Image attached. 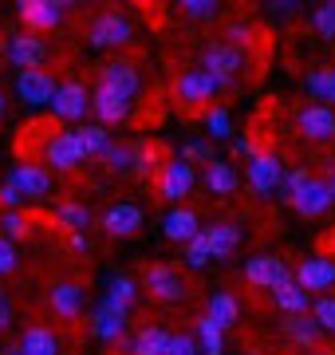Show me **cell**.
Returning a JSON list of instances; mask_svg holds the SVG:
<instances>
[{
  "label": "cell",
  "mask_w": 335,
  "mask_h": 355,
  "mask_svg": "<svg viewBox=\"0 0 335 355\" xmlns=\"http://www.w3.org/2000/svg\"><path fill=\"white\" fill-rule=\"evenodd\" d=\"M280 198L300 217H323L332 209V190H327V182L323 178H311L308 170H284V182H280Z\"/></svg>",
  "instance_id": "6da1fadb"
},
{
  "label": "cell",
  "mask_w": 335,
  "mask_h": 355,
  "mask_svg": "<svg viewBox=\"0 0 335 355\" xmlns=\"http://www.w3.org/2000/svg\"><path fill=\"white\" fill-rule=\"evenodd\" d=\"M245 64H248L245 48H233V44H209L201 51V71H209L221 83H233V79L245 71Z\"/></svg>",
  "instance_id": "7a4b0ae2"
},
{
  "label": "cell",
  "mask_w": 335,
  "mask_h": 355,
  "mask_svg": "<svg viewBox=\"0 0 335 355\" xmlns=\"http://www.w3.org/2000/svg\"><path fill=\"white\" fill-rule=\"evenodd\" d=\"M4 182H8L24 202H39V198L52 193V174H48V166H39V162H16Z\"/></svg>",
  "instance_id": "3957f363"
},
{
  "label": "cell",
  "mask_w": 335,
  "mask_h": 355,
  "mask_svg": "<svg viewBox=\"0 0 335 355\" xmlns=\"http://www.w3.org/2000/svg\"><path fill=\"white\" fill-rule=\"evenodd\" d=\"M142 288L150 292L154 300H166V304L190 296L185 280L178 277V268H174V265H146V272H142Z\"/></svg>",
  "instance_id": "277c9868"
},
{
  "label": "cell",
  "mask_w": 335,
  "mask_h": 355,
  "mask_svg": "<svg viewBox=\"0 0 335 355\" xmlns=\"http://www.w3.org/2000/svg\"><path fill=\"white\" fill-rule=\"evenodd\" d=\"M52 114L55 119H64V123H79L83 114L91 111V91L79 83V79H67V83H60L52 95Z\"/></svg>",
  "instance_id": "5b68a950"
},
{
  "label": "cell",
  "mask_w": 335,
  "mask_h": 355,
  "mask_svg": "<svg viewBox=\"0 0 335 355\" xmlns=\"http://www.w3.org/2000/svg\"><path fill=\"white\" fill-rule=\"evenodd\" d=\"M134 40V24L123 12H99L91 20V44L95 48H123Z\"/></svg>",
  "instance_id": "8992f818"
},
{
  "label": "cell",
  "mask_w": 335,
  "mask_h": 355,
  "mask_svg": "<svg viewBox=\"0 0 335 355\" xmlns=\"http://www.w3.org/2000/svg\"><path fill=\"white\" fill-rule=\"evenodd\" d=\"M130 103H134L130 95L107 87V83H95V91H91V111H95V119H99V127L127 123L130 119Z\"/></svg>",
  "instance_id": "52a82bcc"
},
{
  "label": "cell",
  "mask_w": 335,
  "mask_h": 355,
  "mask_svg": "<svg viewBox=\"0 0 335 355\" xmlns=\"http://www.w3.org/2000/svg\"><path fill=\"white\" fill-rule=\"evenodd\" d=\"M225 87H229V83L213 79L209 71H181L178 83H174V95H178V103H185V107H201V103H209Z\"/></svg>",
  "instance_id": "ba28073f"
},
{
  "label": "cell",
  "mask_w": 335,
  "mask_h": 355,
  "mask_svg": "<svg viewBox=\"0 0 335 355\" xmlns=\"http://www.w3.org/2000/svg\"><path fill=\"white\" fill-rule=\"evenodd\" d=\"M280 182H284V162L276 158V154L257 150L253 158H248V190H253V193L280 190Z\"/></svg>",
  "instance_id": "9c48e42d"
},
{
  "label": "cell",
  "mask_w": 335,
  "mask_h": 355,
  "mask_svg": "<svg viewBox=\"0 0 335 355\" xmlns=\"http://www.w3.org/2000/svg\"><path fill=\"white\" fill-rule=\"evenodd\" d=\"M296 127L311 142H332L335 139V111L323 107V103H308V107L296 111Z\"/></svg>",
  "instance_id": "30bf717a"
},
{
  "label": "cell",
  "mask_w": 335,
  "mask_h": 355,
  "mask_svg": "<svg viewBox=\"0 0 335 355\" xmlns=\"http://www.w3.org/2000/svg\"><path fill=\"white\" fill-rule=\"evenodd\" d=\"M194 182H197L194 166H185L181 158H174V162H166L162 170H158V190H162V198L174 202V205H178L181 198H190Z\"/></svg>",
  "instance_id": "8fae6325"
},
{
  "label": "cell",
  "mask_w": 335,
  "mask_h": 355,
  "mask_svg": "<svg viewBox=\"0 0 335 355\" xmlns=\"http://www.w3.org/2000/svg\"><path fill=\"white\" fill-rule=\"evenodd\" d=\"M64 8L67 4H60V0H20L16 16L24 20L28 32H48V28H55L64 20Z\"/></svg>",
  "instance_id": "7c38bea8"
},
{
  "label": "cell",
  "mask_w": 335,
  "mask_h": 355,
  "mask_svg": "<svg viewBox=\"0 0 335 355\" xmlns=\"http://www.w3.org/2000/svg\"><path fill=\"white\" fill-rule=\"evenodd\" d=\"M55 76L52 71H44V67H36V71H20L16 76V95L28 103V107H48L55 95Z\"/></svg>",
  "instance_id": "4fadbf2b"
},
{
  "label": "cell",
  "mask_w": 335,
  "mask_h": 355,
  "mask_svg": "<svg viewBox=\"0 0 335 355\" xmlns=\"http://www.w3.org/2000/svg\"><path fill=\"white\" fill-rule=\"evenodd\" d=\"M83 162V146H79L75 130H60L48 139L44 146V166H55V170H75Z\"/></svg>",
  "instance_id": "5bb4252c"
},
{
  "label": "cell",
  "mask_w": 335,
  "mask_h": 355,
  "mask_svg": "<svg viewBox=\"0 0 335 355\" xmlns=\"http://www.w3.org/2000/svg\"><path fill=\"white\" fill-rule=\"evenodd\" d=\"M8 60H12L16 71H36V67H44V60H48V48H44L39 36L20 32V36L8 40Z\"/></svg>",
  "instance_id": "9a60e30c"
},
{
  "label": "cell",
  "mask_w": 335,
  "mask_h": 355,
  "mask_svg": "<svg viewBox=\"0 0 335 355\" xmlns=\"http://www.w3.org/2000/svg\"><path fill=\"white\" fill-rule=\"evenodd\" d=\"M245 280L248 284H257V288H276L284 280H292L288 265H284L280 257H248L245 261Z\"/></svg>",
  "instance_id": "2e32d148"
},
{
  "label": "cell",
  "mask_w": 335,
  "mask_h": 355,
  "mask_svg": "<svg viewBox=\"0 0 335 355\" xmlns=\"http://www.w3.org/2000/svg\"><path fill=\"white\" fill-rule=\"evenodd\" d=\"M201 241H206L209 261H225V257L237 253V245H241V229L233 225V221H217V225L201 229Z\"/></svg>",
  "instance_id": "e0dca14e"
},
{
  "label": "cell",
  "mask_w": 335,
  "mask_h": 355,
  "mask_svg": "<svg viewBox=\"0 0 335 355\" xmlns=\"http://www.w3.org/2000/svg\"><path fill=\"white\" fill-rule=\"evenodd\" d=\"M91 331L103 343H127V312H115L99 300L95 312H91Z\"/></svg>",
  "instance_id": "ac0fdd59"
},
{
  "label": "cell",
  "mask_w": 335,
  "mask_h": 355,
  "mask_svg": "<svg viewBox=\"0 0 335 355\" xmlns=\"http://www.w3.org/2000/svg\"><path fill=\"white\" fill-rule=\"evenodd\" d=\"M304 292H323L335 284V261H323V257H311V261H300L296 277H292Z\"/></svg>",
  "instance_id": "d6986e66"
},
{
  "label": "cell",
  "mask_w": 335,
  "mask_h": 355,
  "mask_svg": "<svg viewBox=\"0 0 335 355\" xmlns=\"http://www.w3.org/2000/svg\"><path fill=\"white\" fill-rule=\"evenodd\" d=\"M201 182H206V190L213 193V198H229V193H237V186H241V174H237V166L233 162L213 158V162H206Z\"/></svg>",
  "instance_id": "ffe728a7"
},
{
  "label": "cell",
  "mask_w": 335,
  "mask_h": 355,
  "mask_svg": "<svg viewBox=\"0 0 335 355\" xmlns=\"http://www.w3.org/2000/svg\"><path fill=\"white\" fill-rule=\"evenodd\" d=\"M138 225H142V209L134 202H118L103 214V229L111 237H134Z\"/></svg>",
  "instance_id": "44dd1931"
},
{
  "label": "cell",
  "mask_w": 335,
  "mask_h": 355,
  "mask_svg": "<svg viewBox=\"0 0 335 355\" xmlns=\"http://www.w3.org/2000/svg\"><path fill=\"white\" fill-rule=\"evenodd\" d=\"M162 233H166L170 241L185 245V241H194L197 233H201V221H197V214L190 209V205H174V209L166 214V221H162Z\"/></svg>",
  "instance_id": "7402d4cb"
},
{
  "label": "cell",
  "mask_w": 335,
  "mask_h": 355,
  "mask_svg": "<svg viewBox=\"0 0 335 355\" xmlns=\"http://www.w3.org/2000/svg\"><path fill=\"white\" fill-rule=\"evenodd\" d=\"M99 83H107V87L123 91V95H138V71H134V64H123V60H111V64L99 67Z\"/></svg>",
  "instance_id": "603a6c76"
},
{
  "label": "cell",
  "mask_w": 335,
  "mask_h": 355,
  "mask_svg": "<svg viewBox=\"0 0 335 355\" xmlns=\"http://www.w3.org/2000/svg\"><path fill=\"white\" fill-rule=\"evenodd\" d=\"M272 300H276V308H280V312H288V316H304V312L311 308V296L300 288L296 280H284V284H276V288H272Z\"/></svg>",
  "instance_id": "cb8c5ba5"
},
{
  "label": "cell",
  "mask_w": 335,
  "mask_h": 355,
  "mask_svg": "<svg viewBox=\"0 0 335 355\" xmlns=\"http://www.w3.org/2000/svg\"><path fill=\"white\" fill-rule=\"evenodd\" d=\"M16 347H20V355H60V340H55V331L44 328V324L28 328Z\"/></svg>",
  "instance_id": "d4e9b609"
},
{
  "label": "cell",
  "mask_w": 335,
  "mask_h": 355,
  "mask_svg": "<svg viewBox=\"0 0 335 355\" xmlns=\"http://www.w3.org/2000/svg\"><path fill=\"white\" fill-rule=\"evenodd\" d=\"M134 296H138V284H134L130 277H123V272H115V277L107 280L103 304H107V308H115V312H130Z\"/></svg>",
  "instance_id": "484cf974"
},
{
  "label": "cell",
  "mask_w": 335,
  "mask_h": 355,
  "mask_svg": "<svg viewBox=\"0 0 335 355\" xmlns=\"http://www.w3.org/2000/svg\"><path fill=\"white\" fill-rule=\"evenodd\" d=\"M52 312L55 316H64V320H75L79 312H83V288L71 284V280L55 284L52 288Z\"/></svg>",
  "instance_id": "4316f807"
},
{
  "label": "cell",
  "mask_w": 335,
  "mask_h": 355,
  "mask_svg": "<svg viewBox=\"0 0 335 355\" xmlns=\"http://www.w3.org/2000/svg\"><path fill=\"white\" fill-rule=\"evenodd\" d=\"M213 324H217L221 331H229L233 324H237V316H241V304L233 300V292H225V288H217L213 296H209V312H206Z\"/></svg>",
  "instance_id": "83f0119b"
},
{
  "label": "cell",
  "mask_w": 335,
  "mask_h": 355,
  "mask_svg": "<svg viewBox=\"0 0 335 355\" xmlns=\"http://www.w3.org/2000/svg\"><path fill=\"white\" fill-rule=\"evenodd\" d=\"M166 340H170V331L146 324L134 340H127V352L130 355H162V352H166Z\"/></svg>",
  "instance_id": "f1b7e54d"
},
{
  "label": "cell",
  "mask_w": 335,
  "mask_h": 355,
  "mask_svg": "<svg viewBox=\"0 0 335 355\" xmlns=\"http://www.w3.org/2000/svg\"><path fill=\"white\" fill-rule=\"evenodd\" d=\"M284 336L292 343H300V347H320V324L304 312V316H288V324H284Z\"/></svg>",
  "instance_id": "f546056e"
},
{
  "label": "cell",
  "mask_w": 335,
  "mask_h": 355,
  "mask_svg": "<svg viewBox=\"0 0 335 355\" xmlns=\"http://www.w3.org/2000/svg\"><path fill=\"white\" fill-rule=\"evenodd\" d=\"M197 347H201V355H225V331L213 324L209 316L197 320Z\"/></svg>",
  "instance_id": "4dcf8cb0"
},
{
  "label": "cell",
  "mask_w": 335,
  "mask_h": 355,
  "mask_svg": "<svg viewBox=\"0 0 335 355\" xmlns=\"http://www.w3.org/2000/svg\"><path fill=\"white\" fill-rule=\"evenodd\" d=\"M55 221H60L67 233H83V229L91 225V209H87V205H79V202H60Z\"/></svg>",
  "instance_id": "1f68e13d"
},
{
  "label": "cell",
  "mask_w": 335,
  "mask_h": 355,
  "mask_svg": "<svg viewBox=\"0 0 335 355\" xmlns=\"http://www.w3.org/2000/svg\"><path fill=\"white\" fill-rule=\"evenodd\" d=\"M103 158H107V166H111L115 174H134L138 146H134V142H123V146H118V142H111V146L103 150Z\"/></svg>",
  "instance_id": "d6a6232c"
},
{
  "label": "cell",
  "mask_w": 335,
  "mask_h": 355,
  "mask_svg": "<svg viewBox=\"0 0 335 355\" xmlns=\"http://www.w3.org/2000/svg\"><path fill=\"white\" fill-rule=\"evenodd\" d=\"M304 83H308V91L323 103V107L335 103V67H316V71H308Z\"/></svg>",
  "instance_id": "836d02e7"
},
{
  "label": "cell",
  "mask_w": 335,
  "mask_h": 355,
  "mask_svg": "<svg viewBox=\"0 0 335 355\" xmlns=\"http://www.w3.org/2000/svg\"><path fill=\"white\" fill-rule=\"evenodd\" d=\"M75 139H79V146H83V158L87 154H103L107 146H111V135H107V127H75Z\"/></svg>",
  "instance_id": "e575fe53"
},
{
  "label": "cell",
  "mask_w": 335,
  "mask_h": 355,
  "mask_svg": "<svg viewBox=\"0 0 335 355\" xmlns=\"http://www.w3.org/2000/svg\"><path fill=\"white\" fill-rule=\"evenodd\" d=\"M206 130H209V139H229L233 135V119L225 107H209L206 111Z\"/></svg>",
  "instance_id": "d590c367"
},
{
  "label": "cell",
  "mask_w": 335,
  "mask_h": 355,
  "mask_svg": "<svg viewBox=\"0 0 335 355\" xmlns=\"http://www.w3.org/2000/svg\"><path fill=\"white\" fill-rule=\"evenodd\" d=\"M0 229H4V241H20V237H28V217L20 209H4Z\"/></svg>",
  "instance_id": "8d00e7d4"
},
{
  "label": "cell",
  "mask_w": 335,
  "mask_h": 355,
  "mask_svg": "<svg viewBox=\"0 0 335 355\" xmlns=\"http://www.w3.org/2000/svg\"><path fill=\"white\" fill-rule=\"evenodd\" d=\"M178 8L185 20H213L217 16V0H181Z\"/></svg>",
  "instance_id": "74e56055"
},
{
  "label": "cell",
  "mask_w": 335,
  "mask_h": 355,
  "mask_svg": "<svg viewBox=\"0 0 335 355\" xmlns=\"http://www.w3.org/2000/svg\"><path fill=\"white\" fill-rule=\"evenodd\" d=\"M311 28H316L323 40H335V0L332 4H320V8L311 12Z\"/></svg>",
  "instance_id": "f35d334b"
},
{
  "label": "cell",
  "mask_w": 335,
  "mask_h": 355,
  "mask_svg": "<svg viewBox=\"0 0 335 355\" xmlns=\"http://www.w3.org/2000/svg\"><path fill=\"white\" fill-rule=\"evenodd\" d=\"M311 320L320 324V331H335V296H320L311 304Z\"/></svg>",
  "instance_id": "ab89813d"
},
{
  "label": "cell",
  "mask_w": 335,
  "mask_h": 355,
  "mask_svg": "<svg viewBox=\"0 0 335 355\" xmlns=\"http://www.w3.org/2000/svg\"><path fill=\"white\" fill-rule=\"evenodd\" d=\"M181 162L194 166V162H213V146H209L206 139H190L185 146H181Z\"/></svg>",
  "instance_id": "60d3db41"
},
{
  "label": "cell",
  "mask_w": 335,
  "mask_h": 355,
  "mask_svg": "<svg viewBox=\"0 0 335 355\" xmlns=\"http://www.w3.org/2000/svg\"><path fill=\"white\" fill-rule=\"evenodd\" d=\"M248 40H253V24H248V20H233V24H225V40H221V44L245 48Z\"/></svg>",
  "instance_id": "b9f144b4"
},
{
  "label": "cell",
  "mask_w": 335,
  "mask_h": 355,
  "mask_svg": "<svg viewBox=\"0 0 335 355\" xmlns=\"http://www.w3.org/2000/svg\"><path fill=\"white\" fill-rule=\"evenodd\" d=\"M185 265H190V268H206V265H209V253H206L201 233H197L194 241H185Z\"/></svg>",
  "instance_id": "7bdbcfd3"
},
{
  "label": "cell",
  "mask_w": 335,
  "mask_h": 355,
  "mask_svg": "<svg viewBox=\"0 0 335 355\" xmlns=\"http://www.w3.org/2000/svg\"><path fill=\"white\" fill-rule=\"evenodd\" d=\"M162 355H197L194 336H170V340H166V352H162Z\"/></svg>",
  "instance_id": "ee69618b"
},
{
  "label": "cell",
  "mask_w": 335,
  "mask_h": 355,
  "mask_svg": "<svg viewBox=\"0 0 335 355\" xmlns=\"http://www.w3.org/2000/svg\"><path fill=\"white\" fill-rule=\"evenodd\" d=\"M16 265H20V257H16V245L0 237V277H8V272H16Z\"/></svg>",
  "instance_id": "f6af8a7d"
},
{
  "label": "cell",
  "mask_w": 335,
  "mask_h": 355,
  "mask_svg": "<svg viewBox=\"0 0 335 355\" xmlns=\"http://www.w3.org/2000/svg\"><path fill=\"white\" fill-rule=\"evenodd\" d=\"M0 205H4V209H20V205H24V198H20L8 182H0Z\"/></svg>",
  "instance_id": "bcb514c9"
},
{
  "label": "cell",
  "mask_w": 335,
  "mask_h": 355,
  "mask_svg": "<svg viewBox=\"0 0 335 355\" xmlns=\"http://www.w3.org/2000/svg\"><path fill=\"white\" fill-rule=\"evenodd\" d=\"M253 154H257L253 139H233V158H253Z\"/></svg>",
  "instance_id": "7dc6e473"
},
{
  "label": "cell",
  "mask_w": 335,
  "mask_h": 355,
  "mask_svg": "<svg viewBox=\"0 0 335 355\" xmlns=\"http://www.w3.org/2000/svg\"><path fill=\"white\" fill-rule=\"evenodd\" d=\"M8 324H12V304H8V296L0 292V331L8 328Z\"/></svg>",
  "instance_id": "c3c4849f"
},
{
  "label": "cell",
  "mask_w": 335,
  "mask_h": 355,
  "mask_svg": "<svg viewBox=\"0 0 335 355\" xmlns=\"http://www.w3.org/2000/svg\"><path fill=\"white\" fill-rule=\"evenodd\" d=\"M67 245H71L75 253H87V237H83V233H67Z\"/></svg>",
  "instance_id": "681fc988"
},
{
  "label": "cell",
  "mask_w": 335,
  "mask_h": 355,
  "mask_svg": "<svg viewBox=\"0 0 335 355\" xmlns=\"http://www.w3.org/2000/svg\"><path fill=\"white\" fill-rule=\"evenodd\" d=\"M308 355H335V347H308Z\"/></svg>",
  "instance_id": "f907efd6"
},
{
  "label": "cell",
  "mask_w": 335,
  "mask_h": 355,
  "mask_svg": "<svg viewBox=\"0 0 335 355\" xmlns=\"http://www.w3.org/2000/svg\"><path fill=\"white\" fill-rule=\"evenodd\" d=\"M327 190H332V202H335V166H332V174H327Z\"/></svg>",
  "instance_id": "816d5d0a"
},
{
  "label": "cell",
  "mask_w": 335,
  "mask_h": 355,
  "mask_svg": "<svg viewBox=\"0 0 335 355\" xmlns=\"http://www.w3.org/2000/svg\"><path fill=\"white\" fill-rule=\"evenodd\" d=\"M4 107H8V103H4V91H0V119H4Z\"/></svg>",
  "instance_id": "f5cc1de1"
}]
</instances>
